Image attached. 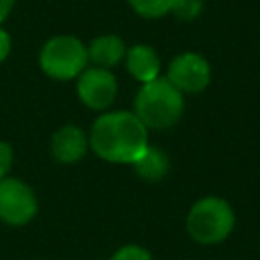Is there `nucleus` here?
<instances>
[{
	"label": "nucleus",
	"instance_id": "1",
	"mask_svg": "<svg viewBox=\"0 0 260 260\" xmlns=\"http://www.w3.org/2000/svg\"><path fill=\"white\" fill-rule=\"evenodd\" d=\"M89 148L108 162L132 165L148 146V128L134 112H106L89 128Z\"/></svg>",
	"mask_w": 260,
	"mask_h": 260
},
{
	"label": "nucleus",
	"instance_id": "2",
	"mask_svg": "<svg viewBox=\"0 0 260 260\" xmlns=\"http://www.w3.org/2000/svg\"><path fill=\"white\" fill-rule=\"evenodd\" d=\"M183 110L185 98L167 77L142 83L134 98V114L148 130H167L175 126Z\"/></svg>",
	"mask_w": 260,
	"mask_h": 260
},
{
	"label": "nucleus",
	"instance_id": "3",
	"mask_svg": "<svg viewBox=\"0 0 260 260\" xmlns=\"http://www.w3.org/2000/svg\"><path fill=\"white\" fill-rule=\"evenodd\" d=\"M236 223L232 205L217 195L201 197L193 203L187 213V234L191 240L203 246H213L223 242Z\"/></svg>",
	"mask_w": 260,
	"mask_h": 260
},
{
	"label": "nucleus",
	"instance_id": "4",
	"mask_svg": "<svg viewBox=\"0 0 260 260\" xmlns=\"http://www.w3.org/2000/svg\"><path fill=\"white\" fill-rule=\"evenodd\" d=\"M87 47L71 35H59L49 39L39 55L41 69L59 81H67L79 77L87 67Z\"/></svg>",
	"mask_w": 260,
	"mask_h": 260
},
{
	"label": "nucleus",
	"instance_id": "5",
	"mask_svg": "<svg viewBox=\"0 0 260 260\" xmlns=\"http://www.w3.org/2000/svg\"><path fill=\"white\" fill-rule=\"evenodd\" d=\"M37 211L39 199L30 185L14 177H4L0 181V221L6 225H24Z\"/></svg>",
	"mask_w": 260,
	"mask_h": 260
},
{
	"label": "nucleus",
	"instance_id": "6",
	"mask_svg": "<svg viewBox=\"0 0 260 260\" xmlns=\"http://www.w3.org/2000/svg\"><path fill=\"white\" fill-rule=\"evenodd\" d=\"M167 79L181 93H199L211 81V67L203 55L187 51L171 61Z\"/></svg>",
	"mask_w": 260,
	"mask_h": 260
},
{
	"label": "nucleus",
	"instance_id": "7",
	"mask_svg": "<svg viewBox=\"0 0 260 260\" xmlns=\"http://www.w3.org/2000/svg\"><path fill=\"white\" fill-rule=\"evenodd\" d=\"M118 93V81L110 69L85 67L77 77V95L89 110H106Z\"/></svg>",
	"mask_w": 260,
	"mask_h": 260
},
{
	"label": "nucleus",
	"instance_id": "8",
	"mask_svg": "<svg viewBox=\"0 0 260 260\" xmlns=\"http://www.w3.org/2000/svg\"><path fill=\"white\" fill-rule=\"evenodd\" d=\"M89 150V136L81 126L65 124L51 136V156L61 165L79 162Z\"/></svg>",
	"mask_w": 260,
	"mask_h": 260
},
{
	"label": "nucleus",
	"instance_id": "9",
	"mask_svg": "<svg viewBox=\"0 0 260 260\" xmlns=\"http://www.w3.org/2000/svg\"><path fill=\"white\" fill-rule=\"evenodd\" d=\"M126 59V69L130 71V75L140 81V83H146V81H152L156 77H160V59L156 55V51L148 45H134L126 51L124 55Z\"/></svg>",
	"mask_w": 260,
	"mask_h": 260
},
{
	"label": "nucleus",
	"instance_id": "10",
	"mask_svg": "<svg viewBox=\"0 0 260 260\" xmlns=\"http://www.w3.org/2000/svg\"><path fill=\"white\" fill-rule=\"evenodd\" d=\"M126 55L124 41L116 35H102L95 37L87 47V59L102 69H110L118 65Z\"/></svg>",
	"mask_w": 260,
	"mask_h": 260
},
{
	"label": "nucleus",
	"instance_id": "11",
	"mask_svg": "<svg viewBox=\"0 0 260 260\" xmlns=\"http://www.w3.org/2000/svg\"><path fill=\"white\" fill-rule=\"evenodd\" d=\"M132 167H134L136 175L142 181L158 183V181H162L167 177V173L171 169V160H169V156H167V152L162 148L148 144L142 150V154L132 162Z\"/></svg>",
	"mask_w": 260,
	"mask_h": 260
},
{
	"label": "nucleus",
	"instance_id": "12",
	"mask_svg": "<svg viewBox=\"0 0 260 260\" xmlns=\"http://www.w3.org/2000/svg\"><path fill=\"white\" fill-rule=\"evenodd\" d=\"M134 12H138L144 18H160L167 12H171L173 0H128Z\"/></svg>",
	"mask_w": 260,
	"mask_h": 260
},
{
	"label": "nucleus",
	"instance_id": "13",
	"mask_svg": "<svg viewBox=\"0 0 260 260\" xmlns=\"http://www.w3.org/2000/svg\"><path fill=\"white\" fill-rule=\"evenodd\" d=\"M203 8V0H173L171 12L181 20H193Z\"/></svg>",
	"mask_w": 260,
	"mask_h": 260
},
{
	"label": "nucleus",
	"instance_id": "14",
	"mask_svg": "<svg viewBox=\"0 0 260 260\" xmlns=\"http://www.w3.org/2000/svg\"><path fill=\"white\" fill-rule=\"evenodd\" d=\"M110 260H152V254L138 244H126V246L118 248L110 256Z\"/></svg>",
	"mask_w": 260,
	"mask_h": 260
},
{
	"label": "nucleus",
	"instance_id": "15",
	"mask_svg": "<svg viewBox=\"0 0 260 260\" xmlns=\"http://www.w3.org/2000/svg\"><path fill=\"white\" fill-rule=\"evenodd\" d=\"M12 158H14V152H12V146L4 140H0V181L4 177H8L10 173V167H12Z\"/></svg>",
	"mask_w": 260,
	"mask_h": 260
},
{
	"label": "nucleus",
	"instance_id": "16",
	"mask_svg": "<svg viewBox=\"0 0 260 260\" xmlns=\"http://www.w3.org/2000/svg\"><path fill=\"white\" fill-rule=\"evenodd\" d=\"M10 53V35L0 26V63L8 57Z\"/></svg>",
	"mask_w": 260,
	"mask_h": 260
},
{
	"label": "nucleus",
	"instance_id": "17",
	"mask_svg": "<svg viewBox=\"0 0 260 260\" xmlns=\"http://www.w3.org/2000/svg\"><path fill=\"white\" fill-rule=\"evenodd\" d=\"M12 6H14V0H0V24H2L4 18L10 14Z\"/></svg>",
	"mask_w": 260,
	"mask_h": 260
}]
</instances>
